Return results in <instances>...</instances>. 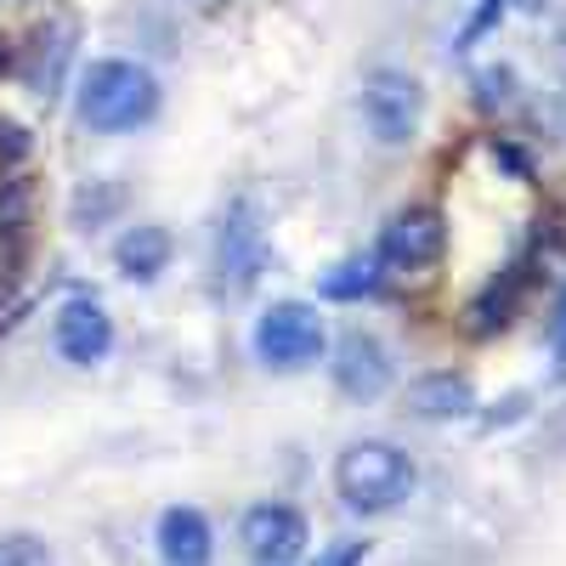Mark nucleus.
Returning a JSON list of instances; mask_svg holds the SVG:
<instances>
[{"instance_id": "f257e3e1", "label": "nucleus", "mask_w": 566, "mask_h": 566, "mask_svg": "<svg viewBox=\"0 0 566 566\" xmlns=\"http://www.w3.org/2000/svg\"><path fill=\"white\" fill-rule=\"evenodd\" d=\"M154 114H159V80L142 63L108 57L80 74V119L91 130H136Z\"/></svg>"}, {"instance_id": "f03ea898", "label": "nucleus", "mask_w": 566, "mask_h": 566, "mask_svg": "<svg viewBox=\"0 0 566 566\" xmlns=\"http://www.w3.org/2000/svg\"><path fill=\"white\" fill-rule=\"evenodd\" d=\"M335 493L357 515H386V510H397L413 493V459L397 442H380V437L352 442L335 459Z\"/></svg>"}, {"instance_id": "7ed1b4c3", "label": "nucleus", "mask_w": 566, "mask_h": 566, "mask_svg": "<svg viewBox=\"0 0 566 566\" xmlns=\"http://www.w3.org/2000/svg\"><path fill=\"white\" fill-rule=\"evenodd\" d=\"M323 346H328V328H323L317 306H306V301H277L255 323V357L277 374L312 368L323 357Z\"/></svg>"}, {"instance_id": "20e7f679", "label": "nucleus", "mask_w": 566, "mask_h": 566, "mask_svg": "<svg viewBox=\"0 0 566 566\" xmlns=\"http://www.w3.org/2000/svg\"><path fill=\"white\" fill-rule=\"evenodd\" d=\"M419 114H424V91H419L413 74L374 69L363 80V119H368V130H374L380 148H402V142H413Z\"/></svg>"}, {"instance_id": "39448f33", "label": "nucleus", "mask_w": 566, "mask_h": 566, "mask_svg": "<svg viewBox=\"0 0 566 566\" xmlns=\"http://www.w3.org/2000/svg\"><path fill=\"white\" fill-rule=\"evenodd\" d=\"M442 250H448V221H442V210H431V205H408V210H397L391 221H386V232H380V266H397V272H419V266H431V261H442Z\"/></svg>"}, {"instance_id": "423d86ee", "label": "nucleus", "mask_w": 566, "mask_h": 566, "mask_svg": "<svg viewBox=\"0 0 566 566\" xmlns=\"http://www.w3.org/2000/svg\"><path fill=\"white\" fill-rule=\"evenodd\" d=\"M216 266H221V283H232V290H250V283L261 277V266H266V227H261V205L255 199H239L221 216Z\"/></svg>"}, {"instance_id": "0eeeda50", "label": "nucleus", "mask_w": 566, "mask_h": 566, "mask_svg": "<svg viewBox=\"0 0 566 566\" xmlns=\"http://www.w3.org/2000/svg\"><path fill=\"white\" fill-rule=\"evenodd\" d=\"M239 544L255 566H295L306 555V515L290 504H255L239 522Z\"/></svg>"}, {"instance_id": "6e6552de", "label": "nucleus", "mask_w": 566, "mask_h": 566, "mask_svg": "<svg viewBox=\"0 0 566 566\" xmlns=\"http://www.w3.org/2000/svg\"><path fill=\"white\" fill-rule=\"evenodd\" d=\"M328 368H335L340 397H352V402H374V397L391 391V352L374 335H363V328H352V335L335 340V363Z\"/></svg>"}, {"instance_id": "1a4fd4ad", "label": "nucleus", "mask_w": 566, "mask_h": 566, "mask_svg": "<svg viewBox=\"0 0 566 566\" xmlns=\"http://www.w3.org/2000/svg\"><path fill=\"white\" fill-rule=\"evenodd\" d=\"M52 340H57V352H63L69 363L91 368V363H103V357H108V346H114V323H108V312H103L97 301H69V306L57 312Z\"/></svg>"}, {"instance_id": "9d476101", "label": "nucleus", "mask_w": 566, "mask_h": 566, "mask_svg": "<svg viewBox=\"0 0 566 566\" xmlns=\"http://www.w3.org/2000/svg\"><path fill=\"white\" fill-rule=\"evenodd\" d=\"M159 566H210V522L199 510H165L159 515Z\"/></svg>"}, {"instance_id": "9b49d317", "label": "nucleus", "mask_w": 566, "mask_h": 566, "mask_svg": "<svg viewBox=\"0 0 566 566\" xmlns=\"http://www.w3.org/2000/svg\"><path fill=\"white\" fill-rule=\"evenodd\" d=\"M408 408L419 419H464L470 408H476V386H470V374H424V380L408 386Z\"/></svg>"}, {"instance_id": "f8f14e48", "label": "nucleus", "mask_w": 566, "mask_h": 566, "mask_svg": "<svg viewBox=\"0 0 566 566\" xmlns=\"http://www.w3.org/2000/svg\"><path fill=\"white\" fill-rule=\"evenodd\" d=\"M170 232L165 227H130L119 232V244H114V266L130 277V283H154L165 266H170Z\"/></svg>"}, {"instance_id": "ddd939ff", "label": "nucleus", "mask_w": 566, "mask_h": 566, "mask_svg": "<svg viewBox=\"0 0 566 566\" xmlns=\"http://www.w3.org/2000/svg\"><path fill=\"white\" fill-rule=\"evenodd\" d=\"M374 290H380V255H352V261H340L335 272L323 277L328 301H363Z\"/></svg>"}, {"instance_id": "4468645a", "label": "nucleus", "mask_w": 566, "mask_h": 566, "mask_svg": "<svg viewBox=\"0 0 566 566\" xmlns=\"http://www.w3.org/2000/svg\"><path fill=\"white\" fill-rule=\"evenodd\" d=\"M357 560H363V544H352V549H340V555H335V560H328V566H357Z\"/></svg>"}, {"instance_id": "2eb2a0df", "label": "nucleus", "mask_w": 566, "mask_h": 566, "mask_svg": "<svg viewBox=\"0 0 566 566\" xmlns=\"http://www.w3.org/2000/svg\"><path fill=\"white\" fill-rule=\"evenodd\" d=\"M555 52H560V63H566V18H560V29H555Z\"/></svg>"}, {"instance_id": "dca6fc26", "label": "nucleus", "mask_w": 566, "mask_h": 566, "mask_svg": "<svg viewBox=\"0 0 566 566\" xmlns=\"http://www.w3.org/2000/svg\"><path fill=\"white\" fill-rule=\"evenodd\" d=\"M555 340H560V357H566V306H560V323H555Z\"/></svg>"}, {"instance_id": "f3484780", "label": "nucleus", "mask_w": 566, "mask_h": 566, "mask_svg": "<svg viewBox=\"0 0 566 566\" xmlns=\"http://www.w3.org/2000/svg\"><path fill=\"white\" fill-rule=\"evenodd\" d=\"M515 7H522V12H544V7H549V0H515Z\"/></svg>"}]
</instances>
